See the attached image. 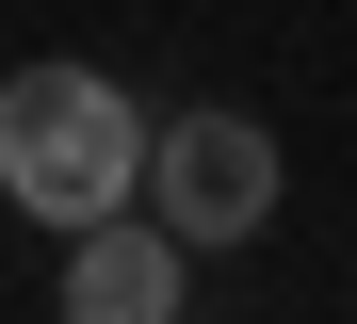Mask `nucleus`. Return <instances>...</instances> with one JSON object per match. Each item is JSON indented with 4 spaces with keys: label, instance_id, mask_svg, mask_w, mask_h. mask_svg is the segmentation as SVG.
I'll use <instances>...</instances> for the list:
<instances>
[{
    "label": "nucleus",
    "instance_id": "nucleus-3",
    "mask_svg": "<svg viewBox=\"0 0 357 324\" xmlns=\"http://www.w3.org/2000/svg\"><path fill=\"white\" fill-rule=\"evenodd\" d=\"M66 324H178V292H195V243H178L146 194L130 211H98V227H66Z\"/></svg>",
    "mask_w": 357,
    "mask_h": 324
},
{
    "label": "nucleus",
    "instance_id": "nucleus-1",
    "mask_svg": "<svg viewBox=\"0 0 357 324\" xmlns=\"http://www.w3.org/2000/svg\"><path fill=\"white\" fill-rule=\"evenodd\" d=\"M0 194H17L49 243L98 227V211H130V194H146L130 82H98V65H17V82H0Z\"/></svg>",
    "mask_w": 357,
    "mask_h": 324
},
{
    "label": "nucleus",
    "instance_id": "nucleus-2",
    "mask_svg": "<svg viewBox=\"0 0 357 324\" xmlns=\"http://www.w3.org/2000/svg\"><path fill=\"white\" fill-rule=\"evenodd\" d=\"M146 211L195 243V259L260 243V227H276V130H260V114H162V130H146Z\"/></svg>",
    "mask_w": 357,
    "mask_h": 324
}]
</instances>
